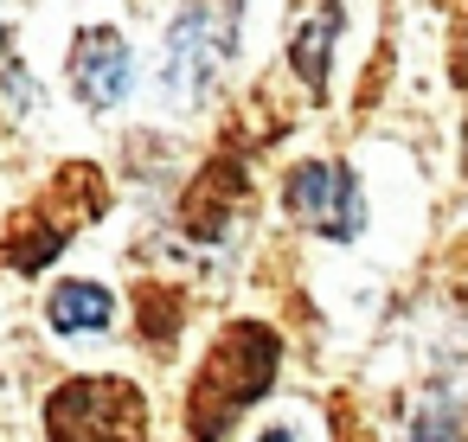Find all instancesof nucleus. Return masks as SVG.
Returning a JSON list of instances; mask_svg holds the SVG:
<instances>
[{
	"instance_id": "2",
	"label": "nucleus",
	"mask_w": 468,
	"mask_h": 442,
	"mask_svg": "<svg viewBox=\"0 0 468 442\" xmlns=\"http://www.w3.org/2000/svg\"><path fill=\"white\" fill-rule=\"evenodd\" d=\"M103 205H110L103 174H97V167H65V174L52 180V193H46L33 212H20V218L7 225V263H14V269H46V263L65 250V237H71L78 225H90Z\"/></svg>"
},
{
	"instance_id": "7",
	"label": "nucleus",
	"mask_w": 468,
	"mask_h": 442,
	"mask_svg": "<svg viewBox=\"0 0 468 442\" xmlns=\"http://www.w3.org/2000/svg\"><path fill=\"white\" fill-rule=\"evenodd\" d=\"M244 193H250L244 161H238V154H218V161L193 180V193H186V205H180V225H186L199 244H218L225 225H231V212L244 205Z\"/></svg>"
},
{
	"instance_id": "5",
	"label": "nucleus",
	"mask_w": 468,
	"mask_h": 442,
	"mask_svg": "<svg viewBox=\"0 0 468 442\" xmlns=\"http://www.w3.org/2000/svg\"><path fill=\"white\" fill-rule=\"evenodd\" d=\"M212 71H218V39L206 33V0H193V7H180V20L167 26L161 78H167L180 110H199L206 90H212Z\"/></svg>"
},
{
	"instance_id": "12",
	"label": "nucleus",
	"mask_w": 468,
	"mask_h": 442,
	"mask_svg": "<svg viewBox=\"0 0 468 442\" xmlns=\"http://www.w3.org/2000/svg\"><path fill=\"white\" fill-rule=\"evenodd\" d=\"M449 78L468 90V0H455V20H449Z\"/></svg>"
},
{
	"instance_id": "13",
	"label": "nucleus",
	"mask_w": 468,
	"mask_h": 442,
	"mask_svg": "<svg viewBox=\"0 0 468 442\" xmlns=\"http://www.w3.org/2000/svg\"><path fill=\"white\" fill-rule=\"evenodd\" d=\"M263 442H295V436H289V429H270V436H263Z\"/></svg>"
},
{
	"instance_id": "6",
	"label": "nucleus",
	"mask_w": 468,
	"mask_h": 442,
	"mask_svg": "<svg viewBox=\"0 0 468 442\" xmlns=\"http://www.w3.org/2000/svg\"><path fill=\"white\" fill-rule=\"evenodd\" d=\"M129 71H135V58H129L122 33H110V26L78 33V46H71V84H78L84 103H97V110L122 103L129 97Z\"/></svg>"
},
{
	"instance_id": "14",
	"label": "nucleus",
	"mask_w": 468,
	"mask_h": 442,
	"mask_svg": "<svg viewBox=\"0 0 468 442\" xmlns=\"http://www.w3.org/2000/svg\"><path fill=\"white\" fill-rule=\"evenodd\" d=\"M0 58H7V26H0Z\"/></svg>"
},
{
	"instance_id": "1",
	"label": "nucleus",
	"mask_w": 468,
	"mask_h": 442,
	"mask_svg": "<svg viewBox=\"0 0 468 442\" xmlns=\"http://www.w3.org/2000/svg\"><path fill=\"white\" fill-rule=\"evenodd\" d=\"M282 365V340L263 327V321H238L218 333V346L206 353L199 378H193V397H186V429L193 442H218L276 378Z\"/></svg>"
},
{
	"instance_id": "8",
	"label": "nucleus",
	"mask_w": 468,
	"mask_h": 442,
	"mask_svg": "<svg viewBox=\"0 0 468 442\" xmlns=\"http://www.w3.org/2000/svg\"><path fill=\"white\" fill-rule=\"evenodd\" d=\"M46 314H52L58 333H103L110 314H116V301H110L97 282H65V289H52Z\"/></svg>"
},
{
	"instance_id": "10",
	"label": "nucleus",
	"mask_w": 468,
	"mask_h": 442,
	"mask_svg": "<svg viewBox=\"0 0 468 442\" xmlns=\"http://www.w3.org/2000/svg\"><path fill=\"white\" fill-rule=\"evenodd\" d=\"M174 327H180V301L167 289H142V340L161 346V340H174Z\"/></svg>"
},
{
	"instance_id": "3",
	"label": "nucleus",
	"mask_w": 468,
	"mask_h": 442,
	"mask_svg": "<svg viewBox=\"0 0 468 442\" xmlns=\"http://www.w3.org/2000/svg\"><path fill=\"white\" fill-rule=\"evenodd\" d=\"M52 442H142L148 404L129 378H71L46 404Z\"/></svg>"
},
{
	"instance_id": "11",
	"label": "nucleus",
	"mask_w": 468,
	"mask_h": 442,
	"mask_svg": "<svg viewBox=\"0 0 468 442\" xmlns=\"http://www.w3.org/2000/svg\"><path fill=\"white\" fill-rule=\"evenodd\" d=\"M462 429H468V416H462L455 404H430V410L417 416L410 442H462Z\"/></svg>"
},
{
	"instance_id": "4",
	"label": "nucleus",
	"mask_w": 468,
	"mask_h": 442,
	"mask_svg": "<svg viewBox=\"0 0 468 442\" xmlns=\"http://www.w3.org/2000/svg\"><path fill=\"white\" fill-rule=\"evenodd\" d=\"M282 199L302 225H314L334 244H353L359 225H366V199H359V180H353L346 161H302L282 180Z\"/></svg>"
},
{
	"instance_id": "9",
	"label": "nucleus",
	"mask_w": 468,
	"mask_h": 442,
	"mask_svg": "<svg viewBox=\"0 0 468 442\" xmlns=\"http://www.w3.org/2000/svg\"><path fill=\"white\" fill-rule=\"evenodd\" d=\"M334 33H340V7L327 0V7L295 33V46H289V65H295V78L308 84V90H321L327 84V65H334Z\"/></svg>"
}]
</instances>
